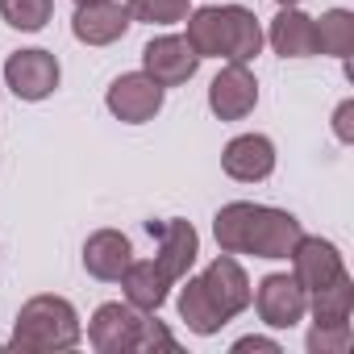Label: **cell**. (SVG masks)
I'll return each mask as SVG.
<instances>
[{
  "mask_svg": "<svg viewBox=\"0 0 354 354\" xmlns=\"http://www.w3.org/2000/svg\"><path fill=\"white\" fill-rule=\"evenodd\" d=\"M213 238L225 254H254V259H292L296 242L304 238L300 221L283 209L234 201L213 217Z\"/></svg>",
  "mask_w": 354,
  "mask_h": 354,
  "instance_id": "cell-1",
  "label": "cell"
},
{
  "mask_svg": "<svg viewBox=\"0 0 354 354\" xmlns=\"http://www.w3.org/2000/svg\"><path fill=\"white\" fill-rule=\"evenodd\" d=\"M138 350H180V346H175V337L158 325V321H142V337H138Z\"/></svg>",
  "mask_w": 354,
  "mask_h": 354,
  "instance_id": "cell-25",
  "label": "cell"
},
{
  "mask_svg": "<svg viewBox=\"0 0 354 354\" xmlns=\"http://www.w3.org/2000/svg\"><path fill=\"white\" fill-rule=\"evenodd\" d=\"M55 13V0H0V17L21 34H38Z\"/></svg>",
  "mask_w": 354,
  "mask_h": 354,
  "instance_id": "cell-22",
  "label": "cell"
},
{
  "mask_svg": "<svg viewBox=\"0 0 354 354\" xmlns=\"http://www.w3.org/2000/svg\"><path fill=\"white\" fill-rule=\"evenodd\" d=\"M292 275H296V283L304 292H317V288L333 283L337 275H346V267H342V254H337L333 242H325V238H300L296 250H292Z\"/></svg>",
  "mask_w": 354,
  "mask_h": 354,
  "instance_id": "cell-12",
  "label": "cell"
},
{
  "mask_svg": "<svg viewBox=\"0 0 354 354\" xmlns=\"http://www.w3.org/2000/svg\"><path fill=\"white\" fill-rule=\"evenodd\" d=\"M188 42L201 59H221V9L188 13Z\"/></svg>",
  "mask_w": 354,
  "mask_h": 354,
  "instance_id": "cell-21",
  "label": "cell"
},
{
  "mask_svg": "<svg viewBox=\"0 0 354 354\" xmlns=\"http://www.w3.org/2000/svg\"><path fill=\"white\" fill-rule=\"evenodd\" d=\"M142 67H146V75H150L154 84H162V88H180V84H188V80L196 75L201 55L192 50L188 38H180V34H162V38L146 42Z\"/></svg>",
  "mask_w": 354,
  "mask_h": 354,
  "instance_id": "cell-3",
  "label": "cell"
},
{
  "mask_svg": "<svg viewBox=\"0 0 354 354\" xmlns=\"http://www.w3.org/2000/svg\"><path fill=\"white\" fill-rule=\"evenodd\" d=\"M104 100H109V113H113L117 121L142 125V121H150V117L162 109V84H154L146 71H133V75L113 80V88H109Z\"/></svg>",
  "mask_w": 354,
  "mask_h": 354,
  "instance_id": "cell-7",
  "label": "cell"
},
{
  "mask_svg": "<svg viewBox=\"0 0 354 354\" xmlns=\"http://www.w3.org/2000/svg\"><path fill=\"white\" fill-rule=\"evenodd\" d=\"M275 5H283V9H292V5H300V0H275Z\"/></svg>",
  "mask_w": 354,
  "mask_h": 354,
  "instance_id": "cell-28",
  "label": "cell"
},
{
  "mask_svg": "<svg viewBox=\"0 0 354 354\" xmlns=\"http://www.w3.org/2000/svg\"><path fill=\"white\" fill-rule=\"evenodd\" d=\"M267 38L275 46V55H283V59H308V55H317V21L304 17L296 5L279 9V17L271 21Z\"/></svg>",
  "mask_w": 354,
  "mask_h": 354,
  "instance_id": "cell-16",
  "label": "cell"
},
{
  "mask_svg": "<svg viewBox=\"0 0 354 354\" xmlns=\"http://www.w3.org/2000/svg\"><path fill=\"white\" fill-rule=\"evenodd\" d=\"M80 333H84L80 317L63 296H34L21 304L9 346L26 354H55V350L80 346Z\"/></svg>",
  "mask_w": 354,
  "mask_h": 354,
  "instance_id": "cell-2",
  "label": "cell"
},
{
  "mask_svg": "<svg viewBox=\"0 0 354 354\" xmlns=\"http://www.w3.org/2000/svg\"><path fill=\"white\" fill-rule=\"evenodd\" d=\"M259 317L271 325V329H292L296 321H304L308 313V292L296 283V275H267L259 283Z\"/></svg>",
  "mask_w": 354,
  "mask_h": 354,
  "instance_id": "cell-8",
  "label": "cell"
},
{
  "mask_svg": "<svg viewBox=\"0 0 354 354\" xmlns=\"http://www.w3.org/2000/svg\"><path fill=\"white\" fill-rule=\"evenodd\" d=\"M5 84L17 100H46L59 88V59L50 50H17L5 63Z\"/></svg>",
  "mask_w": 354,
  "mask_h": 354,
  "instance_id": "cell-5",
  "label": "cell"
},
{
  "mask_svg": "<svg viewBox=\"0 0 354 354\" xmlns=\"http://www.w3.org/2000/svg\"><path fill=\"white\" fill-rule=\"evenodd\" d=\"M333 133L342 142H354V100H342L337 113H333Z\"/></svg>",
  "mask_w": 354,
  "mask_h": 354,
  "instance_id": "cell-26",
  "label": "cell"
},
{
  "mask_svg": "<svg viewBox=\"0 0 354 354\" xmlns=\"http://www.w3.org/2000/svg\"><path fill=\"white\" fill-rule=\"evenodd\" d=\"M221 167H225L230 180L259 184V180H267V175L275 171V146H271V138H263V133H242V138H234V142L225 146Z\"/></svg>",
  "mask_w": 354,
  "mask_h": 354,
  "instance_id": "cell-13",
  "label": "cell"
},
{
  "mask_svg": "<svg viewBox=\"0 0 354 354\" xmlns=\"http://www.w3.org/2000/svg\"><path fill=\"white\" fill-rule=\"evenodd\" d=\"M129 17L146 26H175L188 17V0H129Z\"/></svg>",
  "mask_w": 354,
  "mask_h": 354,
  "instance_id": "cell-23",
  "label": "cell"
},
{
  "mask_svg": "<svg viewBox=\"0 0 354 354\" xmlns=\"http://www.w3.org/2000/svg\"><path fill=\"white\" fill-rule=\"evenodd\" d=\"M150 234H158V254H154V263L162 267V275L175 283V279H184L188 271H192V263H196V254H201V238H196V230H192V221H184V217H171V221H162V225H146Z\"/></svg>",
  "mask_w": 354,
  "mask_h": 354,
  "instance_id": "cell-9",
  "label": "cell"
},
{
  "mask_svg": "<svg viewBox=\"0 0 354 354\" xmlns=\"http://www.w3.org/2000/svg\"><path fill=\"white\" fill-rule=\"evenodd\" d=\"M129 26H133V17L117 0H92V5H80L75 17H71V34L84 46H109V42L125 38Z\"/></svg>",
  "mask_w": 354,
  "mask_h": 354,
  "instance_id": "cell-10",
  "label": "cell"
},
{
  "mask_svg": "<svg viewBox=\"0 0 354 354\" xmlns=\"http://www.w3.org/2000/svg\"><path fill=\"white\" fill-rule=\"evenodd\" d=\"M188 279V288L180 292V317H184V325L192 329V333H201V337H209V333H217L221 325H225V317L217 313V304L209 300V292H205V283H201V275L192 279V275H184Z\"/></svg>",
  "mask_w": 354,
  "mask_h": 354,
  "instance_id": "cell-19",
  "label": "cell"
},
{
  "mask_svg": "<svg viewBox=\"0 0 354 354\" xmlns=\"http://www.w3.org/2000/svg\"><path fill=\"white\" fill-rule=\"evenodd\" d=\"M350 350V325H313L308 354H346Z\"/></svg>",
  "mask_w": 354,
  "mask_h": 354,
  "instance_id": "cell-24",
  "label": "cell"
},
{
  "mask_svg": "<svg viewBox=\"0 0 354 354\" xmlns=\"http://www.w3.org/2000/svg\"><path fill=\"white\" fill-rule=\"evenodd\" d=\"M75 5H92V0H75Z\"/></svg>",
  "mask_w": 354,
  "mask_h": 354,
  "instance_id": "cell-29",
  "label": "cell"
},
{
  "mask_svg": "<svg viewBox=\"0 0 354 354\" xmlns=\"http://www.w3.org/2000/svg\"><path fill=\"white\" fill-rule=\"evenodd\" d=\"M129 263H133V246H129V238L117 234V230H96V234L84 242V267H88L92 279L117 283Z\"/></svg>",
  "mask_w": 354,
  "mask_h": 354,
  "instance_id": "cell-14",
  "label": "cell"
},
{
  "mask_svg": "<svg viewBox=\"0 0 354 354\" xmlns=\"http://www.w3.org/2000/svg\"><path fill=\"white\" fill-rule=\"evenodd\" d=\"M121 288H125V304H133L138 313H158L171 279L162 275L158 263H129L121 275Z\"/></svg>",
  "mask_w": 354,
  "mask_h": 354,
  "instance_id": "cell-17",
  "label": "cell"
},
{
  "mask_svg": "<svg viewBox=\"0 0 354 354\" xmlns=\"http://www.w3.org/2000/svg\"><path fill=\"white\" fill-rule=\"evenodd\" d=\"M259 104V84L246 71V63H230L213 84H209V109L221 121H242L246 113H254Z\"/></svg>",
  "mask_w": 354,
  "mask_h": 354,
  "instance_id": "cell-11",
  "label": "cell"
},
{
  "mask_svg": "<svg viewBox=\"0 0 354 354\" xmlns=\"http://www.w3.org/2000/svg\"><path fill=\"white\" fill-rule=\"evenodd\" d=\"M354 50V17L346 9H329L317 21V55H333V59H350Z\"/></svg>",
  "mask_w": 354,
  "mask_h": 354,
  "instance_id": "cell-20",
  "label": "cell"
},
{
  "mask_svg": "<svg viewBox=\"0 0 354 354\" xmlns=\"http://www.w3.org/2000/svg\"><path fill=\"white\" fill-rule=\"evenodd\" d=\"M308 308L317 325H350V308H354V283L350 275H337L333 283L308 292Z\"/></svg>",
  "mask_w": 354,
  "mask_h": 354,
  "instance_id": "cell-18",
  "label": "cell"
},
{
  "mask_svg": "<svg viewBox=\"0 0 354 354\" xmlns=\"http://www.w3.org/2000/svg\"><path fill=\"white\" fill-rule=\"evenodd\" d=\"M201 283H205L209 300L217 304V313H221L225 321H234L238 313H246V304H250V279H246V271H242V263H238L234 254L221 250V254L205 267Z\"/></svg>",
  "mask_w": 354,
  "mask_h": 354,
  "instance_id": "cell-6",
  "label": "cell"
},
{
  "mask_svg": "<svg viewBox=\"0 0 354 354\" xmlns=\"http://www.w3.org/2000/svg\"><path fill=\"white\" fill-rule=\"evenodd\" d=\"M246 350H267V354H279V342H271V337H242V342H234V354H246Z\"/></svg>",
  "mask_w": 354,
  "mask_h": 354,
  "instance_id": "cell-27",
  "label": "cell"
},
{
  "mask_svg": "<svg viewBox=\"0 0 354 354\" xmlns=\"http://www.w3.org/2000/svg\"><path fill=\"white\" fill-rule=\"evenodd\" d=\"M263 50V30L259 17L242 5H225L221 9V59L230 63H250Z\"/></svg>",
  "mask_w": 354,
  "mask_h": 354,
  "instance_id": "cell-15",
  "label": "cell"
},
{
  "mask_svg": "<svg viewBox=\"0 0 354 354\" xmlns=\"http://www.w3.org/2000/svg\"><path fill=\"white\" fill-rule=\"evenodd\" d=\"M142 313L133 304H100L92 325H88V342L100 350V354H133L138 350V337H142Z\"/></svg>",
  "mask_w": 354,
  "mask_h": 354,
  "instance_id": "cell-4",
  "label": "cell"
}]
</instances>
